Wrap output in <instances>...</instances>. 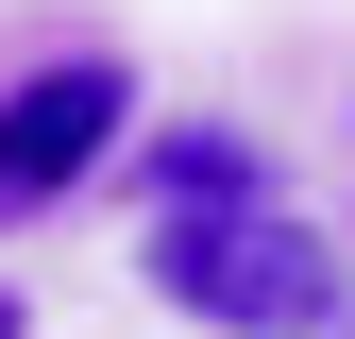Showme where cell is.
Segmentation results:
<instances>
[{
	"label": "cell",
	"mask_w": 355,
	"mask_h": 339,
	"mask_svg": "<svg viewBox=\"0 0 355 339\" xmlns=\"http://www.w3.org/2000/svg\"><path fill=\"white\" fill-rule=\"evenodd\" d=\"M153 288H169L187 322H220V339H322V322H338V238L288 221L271 187H237V204H153Z\"/></svg>",
	"instance_id": "cell-1"
},
{
	"label": "cell",
	"mask_w": 355,
	"mask_h": 339,
	"mask_svg": "<svg viewBox=\"0 0 355 339\" xmlns=\"http://www.w3.org/2000/svg\"><path fill=\"white\" fill-rule=\"evenodd\" d=\"M119 119H136V85H119L102 51L17 68V85H0V204H51V187H85V170L119 153Z\"/></svg>",
	"instance_id": "cell-2"
},
{
	"label": "cell",
	"mask_w": 355,
	"mask_h": 339,
	"mask_svg": "<svg viewBox=\"0 0 355 339\" xmlns=\"http://www.w3.org/2000/svg\"><path fill=\"white\" fill-rule=\"evenodd\" d=\"M237 187H271L254 136H220V119H169L153 136V204H237Z\"/></svg>",
	"instance_id": "cell-3"
},
{
	"label": "cell",
	"mask_w": 355,
	"mask_h": 339,
	"mask_svg": "<svg viewBox=\"0 0 355 339\" xmlns=\"http://www.w3.org/2000/svg\"><path fill=\"white\" fill-rule=\"evenodd\" d=\"M0 339H17V288H0Z\"/></svg>",
	"instance_id": "cell-4"
}]
</instances>
